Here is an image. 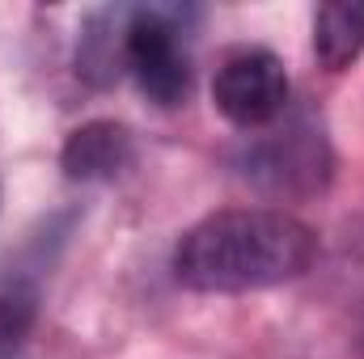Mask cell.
I'll use <instances>...</instances> for the list:
<instances>
[{
	"mask_svg": "<svg viewBox=\"0 0 364 359\" xmlns=\"http://www.w3.org/2000/svg\"><path fill=\"white\" fill-rule=\"evenodd\" d=\"M331 165H335V157H331L326 131L314 114L275 118L272 127H263V136H250L233 157V170L272 199L318 194L331 182Z\"/></svg>",
	"mask_w": 364,
	"mask_h": 359,
	"instance_id": "obj_2",
	"label": "cell"
},
{
	"mask_svg": "<svg viewBox=\"0 0 364 359\" xmlns=\"http://www.w3.org/2000/svg\"><path fill=\"white\" fill-rule=\"evenodd\" d=\"M186 13L178 4H140L127 13V72L140 93L170 110L191 93V47H186Z\"/></svg>",
	"mask_w": 364,
	"mask_h": 359,
	"instance_id": "obj_3",
	"label": "cell"
},
{
	"mask_svg": "<svg viewBox=\"0 0 364 359\" xmlns=\"http://www.w3.org/2000/svg\"><path fill=\"white\" fill-rule=\"evenodd\" d=\"M288 72L279 64V55L263 51V47H242L233 51L216 77H212V101L216 110L242 127V131H263L275 118L288 114Z\"/></svg>",
	"mask_w": 364,
	"mask_h": 359,
	"instance_id": "obj_4",
	"label": "cell"
},
{
	"mask_svg": "<svg viewBox=\"0 0 364 359\" xmlns=\"http://www.w3.org/2000/svg\"><path fill=\"white\" fill-rule=\"evenodd\" d=\"M127 13L132 9H102L85 21L77 47V72L90 85H110L127 72Z\"/></svg>",
	"mask_w": 364,
	"mask_h": 359,
	"instance_id": "obj_6",
	"label": "cell"
},
{
	"mask_svg": "<svg viewBox=\"0 0 364 359\" xmlns=\"http://www.w3.org/2000/svg\"><path fill=\"white\" fill-rule=\"evenodd\" d=\"M318 258V233L279 207H233L199 220L174 250L182 287L208 296L263 292L301 279Z\"/></svg>",
	"mask_w": 364,
	"mask_h": 359,
	"instance_id": "obj_1",
	"label": "cell"
},
{
	"mask_svg": "<svg viewBox=\"0 0 364 359\" xmlns=\"http://www.w3.org/2000/svg\"><path fill=\"white\" fill-rule=\"evenodd\" d=\"M0 359H13V347H0Z\"/></svg>",
	"mask_w": 364,
	"mask_h": 359,
	"instance_id": "obj_8",
	"label": "cell"
},
{
	"mask_svg": "<svg viewBox=\"0 0 364 359\" xmlns=\"http://www.w3.org/2000/svg\"><path fill=\"white\" fill-rule=\"evenodd\" d=\"M364 51V4H322L314 13V55L326 72H343Z\"/></svg>",
	"mask_w": 364,
	"mask_h": 359,
	"instance_id": "obj_7",
	"label": "cell"
},
{
	"mask_svg": "<svg viewBox=\"0 0 364 359\" xmlns=\"http://www.w3.org/2000/svg\"><path fill=\"white\" fill-rule=\"evenodd\" d=\"M132 161H136V140L123 123L110 118L77 127L60 153V165L73 182H114L123 170H132Z\"/></svg>",
	"mask_w": 364,
	"mask_h": 359,
	"instance_id": "obj_5",
	"label": "cell"
}]
</instances>
